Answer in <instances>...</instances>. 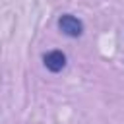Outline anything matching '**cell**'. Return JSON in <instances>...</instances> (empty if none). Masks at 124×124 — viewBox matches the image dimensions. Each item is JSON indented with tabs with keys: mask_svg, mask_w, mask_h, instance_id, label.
Segmentation results:
<instances>
[{
	"mask_svg": "<svg viewBox=\"0 0 124 124\" xmlns=\"http://www.w3.org/2000/svg\"><path fill=\"white\" fill-rule=\"evenodd\" d=\"M43 64L46 70L50 72H60L64 66H66V54L62 50H48L45 56H43Z\"/></svg>",
	"mask_w": 124,
	"mask_h": 124,
	"instance_id": "2",
	"label": "cell"
},
{
	"mask_svg": "<svg viewBox=\"0 0 124 124\" xmlns=\"http://www.w3.org/2000/svg\"><path fill=\"white\" fill-rule=\"evenodd\" d=\"M58 27H60V31H62L64 35H68V37H79V35L83 33V23H81V19H78V17L72 16V14H64V16L58 19Z\"/></svg>",
	"mask_w": 124,
	"mask_h": 124,
	"instance_id": "1",
	"label": "cell"
}]
</instances>
